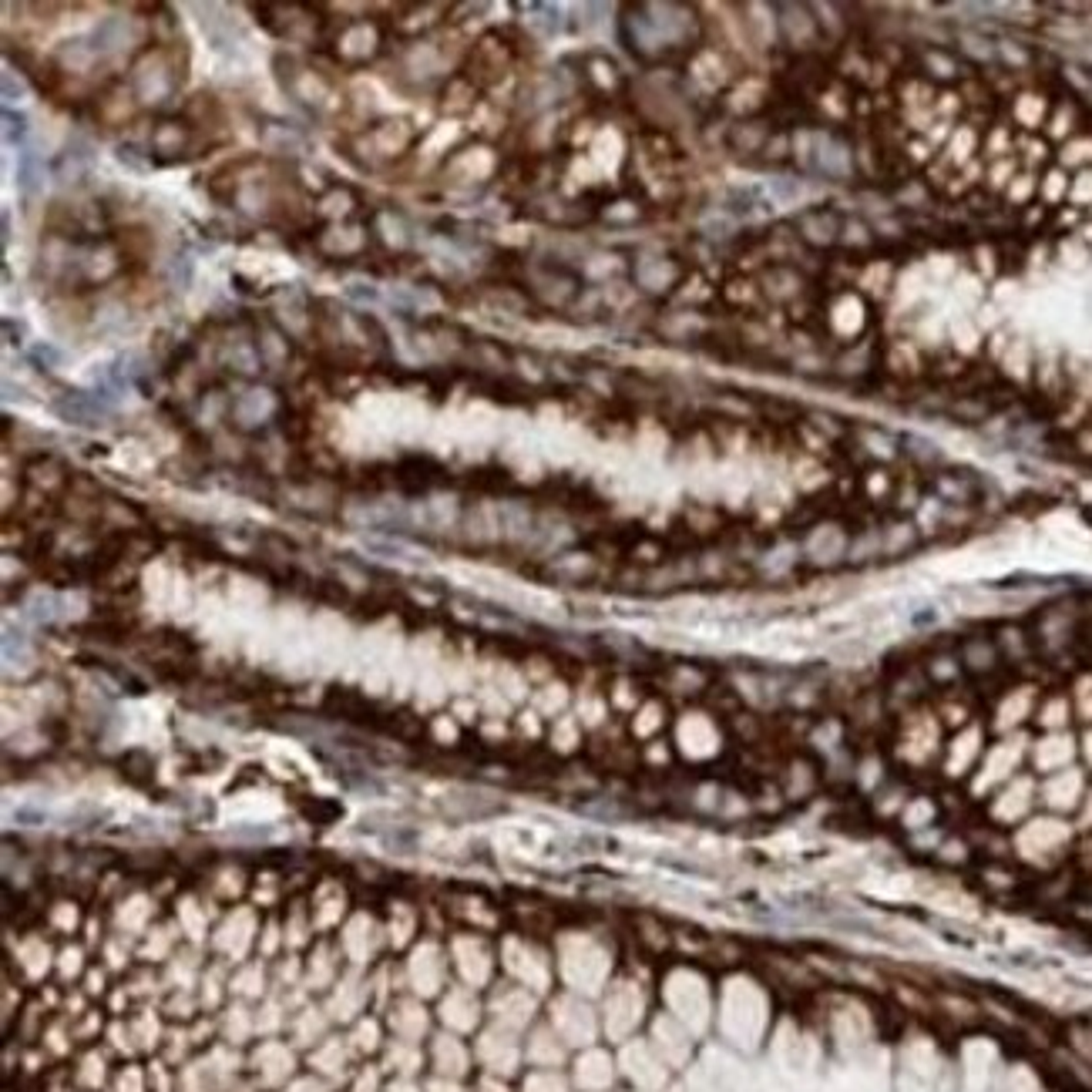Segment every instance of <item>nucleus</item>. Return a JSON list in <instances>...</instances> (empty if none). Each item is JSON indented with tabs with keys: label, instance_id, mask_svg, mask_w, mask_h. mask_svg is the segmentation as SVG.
Returning a JSON list of instances; mask_svg holds the SVG:
<instances>
[{
	"label": "nucleus",
	"instance_id": "nucleus-2",
	"mask_svg": "<svg viewBox=\"0 0 1092 1092\" xmlns=\"http://www.w3.org/2000/svg\"><path fill=\"white\" fill-rule=\"evenodd\" d=\"M3 121H7V141H13V134L20 138V134L27 131V118H24V114H13V111H7V114H3Z\"/></svg>",
	"mask_w": 1092,
	"mask_h": 1092
},
{
	"label": "nucleus",
	"instance_id": "nucleus-1",
	"mask_svg": "<svg viewBox=\"0 0 1092 1092\" xmlns=\"http://www.w3.org/2000/svg\"><path fill=\"white\" fill-rule=\"evenodd\" d=\"M40 178H44V165L37 161V155L24 151V155H20V161H17V185H20L27 195H34V192H37V185H40Z\"/></svg>",
	"mask_w": 1092,
	"mask_h": 1092
}]
</instances>
